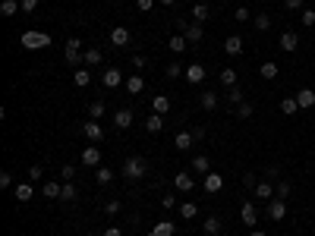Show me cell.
<instances>
[{"instance_id":"23","label":"cell","mask_w":315,"mask_h":236,"mask_svg":"<svg viewBox=\"0 0 315 236\" xmlns=\"http://www.w3.org/2000/svg\"><path fill=\"white\" fill-rule=\"evenodd\" d=\"M151 107H155V113H170V98L167 94H155V98H151Z\"/></svg>"},{"instance_id":"50","label":"cell","mask_w":315,"mask_h":236,"mask_svg":"<svg viewBox=\"0 0 315 236\" xmlns=\"http://www.w3.org/2000/svg\"><path fill=\"white\" fill-rule=\"evenodd\" d=\"M299 22H302V26H306V29H312V26H315V10H302Z\"/></svg>"},{"instance_id":"24","label":"cell","mask_w":315,"mask_h":236,"mask_svg":"<svg viewBox=\"0 0 315 236\" xmlns=\"http://www.w3.org/2000/svg\"><path fill=\"white\" fill-rule=\"evenodd\" d=\"M95 183L98 186H111L114 183V170L104 167V164H101V167H95Z\"/></svg>"},{"instance_id":"58","label":"cell","mask_w":315,"mask_h":236,"mask_svg":"<svg viewBox=\"0 0 315 236\" xmlns=\"http://www.w3.org/2000/svg\"><path fill=\"white\" fill-rule=\"evenodd\" d=\"M133 66H136V69H145V66H148V60H145L142 54H136V57H133Z\"/></svg>"},{"instance_id":"48","label":"cell","mask_w":315,"mask_h":236,"mask_svg":"<svg viewBox=\"0 0 315 236\" xmlns=\"http://www.w3.org/2000/svg\"><path fill=\"white\" fill-rule=\"evenodd\" d=\"M73 176H76V167H73V164H63V167H60V180L73 183Z\"/></svg>"},{"instance_id":"56","label":"cell","mask_w":315,"mask_h":236,"mask_svg":"<svg viewBox=\"0 0 315 236\" xmlns=\"http://www.w3.org/2000/svg\"><path fill=\"white\" fill-rule=\"evenodd\" d=\"M161 205H164L167 211H170V208H177V195H164V198H161Z\"/></svg>"},{"instance_id":"49","label":"cell","mask_w":315,"mask_h":236,"mask_svg":"<svg viewBox=\"0 0 315 236\" xmlns=\"http://www.w3.org/2000/svg\"><path fill=\"white\" fill-rule=\"evenodd\" d=\"M274 195H277V198H287V195H290V183H287V180H277Z\"/></svg>"},{"instance_id":"20","label":"cell","mask_w":315,"mask_h":236,"mask_svg":"<svg viewBox=\"0 0 315 236\" xmlns=\"http://www.w3.org/2000/svg\"><path fill=\"white\" fill-rule=\"evenodd\" d=\"M218 101H221V98H218V91H212V88L199 94V104H202V110H215V107H218Z\"/></svg>"},{"instance_id":"10","label":"cell","mask_w":315,"mask_h":236,"mask_svg":"<svg viewBox=\"0 0 315 236\" xmlns=\"http://www.w3.org/2000/svg\"><path fill=\"white\" fill-rule=\"evenodd\" d=\"M82 133H85L88 142H101V139H104V126H101L98 120H85V123H82Z\"/></svg>"},{"instance_id":"41","label":"cell","mask_w":315,"mask_h":236,"mask_svg":"<svg viewBox=\"0 0 315 236\" xmlns=\"http://www.w3.org/2000/svg\"><path fill=\"white\" fill-rule=\"evenodd\" d=\"M296 110H299L296 98H284V101H281V113H284V116H293Z\"/></svg>"},{"instance_id":"30","label":"cell","mask_w":315,"mask_h":236,"mask_svg":"<svg viewBox=\"0 0 315 236\" xmlns=\"http://www.w3.org/2000/svg\"><path fill=\"white\" fill-rule=\"evenodd\" d=\"M202 227H205V233H208V236H221V217H218V214L205 217V223H202Z\"/></svg>"},{"instance_id":"57","label":"cell","mask_w":315,"mask_h":236,"mask_svg":"<svg viewBox=\"0 0 315 236\" xmlns=\"http://www.w3.org/2000/svg\"><path fill=\"white\" fill-rule=\"evenodd\" d=\"M189 133H192V139H195V142H202V139H205V126H192Z\"/></svg>"},{"instance_id":"14","label":"cell","mask_w":315,"mask_h":236,"mask_svg":"<svg viewBox=\"0 0 315 236\" xmlns=\"http://www.w3.org/2000/svg\"><path fill=\"white\" fill-rule=\"evenodd\" d=\"M35 183H19L16 189H13V195H16V202H22V205H26V202H32V198H35V189H32Z\"/></svg>"},{"instance_id":"3","label":"cell","mask_w":315,"mask_h":236,"mask_svg":"<svg viewBox=\"0 0 315 236\" xmlns=\"http://www.w3.org/2000/svg\"><path fill=\"white\" fill-rule=\"evenodd\" d=\"M177 26L183 29V38L199 47V41L205 38V29H202V22H186V19H177Z\"/></svg>"},{"instance_id":"39","label":"cell","mask_w":315,"mask_h":236,"mask_svg":"<svg viewBox=\"0 0 315 236\" xmlns=\"http://www.w3.org/2000/svg\"><path fill=\"white\" fill-rule=\"evenodd\" d=\"M73 82H76L79 88H85L88 82H91V69H76V73H73Z\"/></svg>"},{"instance_id":"25","label":"cell","mask_w":315,"mask_h":236,"mask_svg":"<svg viewBox=\"0 0 315 236\" xmlns=\"http://www.w3.org/2000/svg\"><path fill=\"white\" fill-rule=\"evenodd\" d=\"M252 195H255V198H265V202H268V198H274V189H271V180H262L259 186H255V189H252Z\"/></svg>"},{"instance_id":"12","label":"cell","mask_w":315,"mask_h":236,"mask_svg":"<svg viewBox=\"0 0 315 236\" xmlns=\"http://www.w3.org/2000/svg\"><path fill=\"white\" fill-rule=\"evenodd\" d=\"M173 186H177V192H192V189H195V180H192V173L180 170L177 176H173Z\"/></svg>"},{"instance_id":"33","label":"cell","mask_w":315,"mask_h":236,"mask_svg":"<svg viewBox=\"0 0 315 236\" xmlns=\"http://www.w3.org/2000/svg\"><path fill=\"white\" fill-rule=\"evenodd\" d=\"M60 192H63V183H57V180L44 183V198H60Z\"/></svg>"},{"instance_id":"4","label":"cell","mask_w":315,"mask_h":236,"mask_svg":"<svg viewBox=\"0 0 315 236\" xmlns=\"http://www.w3.org/2000/svg\"><path fill=\"white\" fill-rule=\"evenodd\" d=\"M63 57H66V63L76 66V69L85 66V63H82V41H79V38H69L66 47H63Z\"/></svg>"},{"instance_id":"17","label":"cell","mask_w":315,"mask_h":236,"mask_svg":"<svg viewBox=\"0 0 315 236\" xmlns=\"http://www.w3.org/2000/svg\"><path fill=\"white\" fill-rule=\"evenodd\" d=\"M173 233H177V223H173V220H158L148 236H173Z\"/></svg>"},{"instance_id":"16","label":"cell","mask_w":315,"mask_h":236,"mask_svg":"<svg viewBox=\"0 0 315 236\" xmlns=\"http://www.w3.org/2000/svg\"><path fill=\"white\" fill-rule=\"evenodd\" d=\"M296 104H299V110L315 107V91H312V88H299V91H296Z\"/></svg>"},{"instance_id":"8","label":"cell","mask_w":315,"mask_h":236,"mask_svg":"<svg viewBox=\"0 0 315 236\" xmlns=\"http://www.w3.org/2000/svg\"><path fill=\"white\" fill-rule=\"evenodd\" d=\"M205 66L202 63H189V66H186V73H183V79L186 82H189V85H199V82H205Z\"/></svg>"},{"instance_id":"45","label":"cell","mask_w":315,"mask_h":236,"mask_svg":"<svg viewBox=\"0 0 315 236\" xmlns=\"http://www.w3.org/2000/svg\"><path fill=\"white\" fill-rule=\"evenodd\" d=\"M41 176H44V170L38 167V164H32V167L26 170V180H29V183H41Z\"/></svg>"},{"instance_id":"7","label":"cell","mask_w":315,"mask_h":236,"mask_svg":"<svg viewBox=\"0 0 315 236\" xmlns=\"http://www.w3.org/2000/svg\"><path fill=\"white\" fill-rule=\"evenodd\" d=\"M101 82H104V88H120L126 79H123V73H120V66H111V69H104Z\"/></svg>"},{"instance_id":"6","label":"cell","mask_w":315,"mask_h":236,"mask_svg":"<svg viewBox=\"0 0 315 236\" xmlns=\"http://www.w3.org/2000/svg\"><path fill=\"white\" fill-rule=\"evenodd\" d=\"M240 220L246 223L249 230H255V223H259V208H255V202H243V208H240Z\"/></svg>"},{"instance_id":"38","label":"cell","mask_w":315,"mask_h":236,"mask_svg":"<svg viewBox=\"0 0 315 236\" xmlns=\"http://www.w3.org/2000/svg\"><path fill=\"white\" fill-rule=\"evenodd\" d=\"M221 85H224V88H233V85H237V69H221Z\"/></svg>"},{"instance_id":"11","label":"cell","mask_w":315,"mask_h":236,"mask_svg":"<svg viewBox=\"0 0 315 236\" xmlns=\"http://www.w3.org/2000/svg\"><path fill=\"white\" fill-rule=\"evenodd\" d=\"M82 164L85 167H101V148L98 145H85L82 148Z\"/></svg>"},{"instance_id":"36","label":"cell","mask_w":315,"mask_h":236,"mask_svg":"<svg viewBox=\"0 0 315 236\" xmlns=\"http://www.w3.org/2000/svg\"><path fill=\"white\" fill-rule=\"evenodd\" d=\"M233 113L240 116V120H252V113H255V104H249V101H243L240 107H233Z\"/></svg>"},{"instance_id":"1","label":"cell","mask_w":315,"mask_h":236,"mask_svg":"<svg viewBox=\"0 0 315 236\" xmlns=\"http://www.w3.org/2000/svg\"><path fill=\"white\" fill-rule=\"evenodd\" d=\"M145 173H148V164H145L142 155H130L123 161V167H120V176H123V180H130V183L145 180Z\"/></svg>"},{"instance_id":"55","label":"cell","mask_w":315,"mask_h":236,"mask_svg":"<svg viewBox=\"0 0 315 236\" xmlns=\"http://www.w3.org/2000/svg\"><path fill=\"white\" fill-rule=\"evenodd\" d=\"M284 7L290 10V13H296V10H302V0H284Z\"/></svg>"},{"instance_id":"31","label":"cell","mask_w":315,"mask_h":236,"mask_svg":"<svg viewBox=\"0 0 315 236\" xmlns=\"http://www.w3.org/2000/svg\"><path fill=\"white\" fill-rule=\"evenodd\" d=\"M208 13H212V10H208V4H202V0H195V4H192V19H195V22H205Z\"/></svg>"},{"instance_id":"26","label":"cell","mask_w":315,"mask_h":236,"mask_svg":"<svg viewBox=\"0 0 315 236\" xmlns=\"http://www.w3.org/2000/svg\"><path fill=\"white\" fill-rule=\"evenodd\" d=\"M101 60H104V54L98 51V47H88V51H82V63H85V66H98Z\"/></svg>"},{"instance_id":"52","label":"cell","mask_w":315,"mask_h":236,"mask_svg":"<svg viewBox=\"0 0 315 236\" xmlns=\"http://www.w3.org/2000/svg\"><path fill=\"white\" fill-rule=\"evenodd\" d=\"M13 186V173L10 170H0V189H10Z\"/></svg>"},{"instance_id":"61","label":"cell","mask_w":315,"mask_h":236,"mask_svg":"<svg viewBox=\"0 0 315 236\" xmlns=\"http://www.w3.org/2000/svg\"><path fill=\"white\" fill-rule=\"evenodd\" d=\"M249 236H268V233H265V230H252Z\"/></svg>"},{"instance_id":"18","label":"cell","mask_w":315,"mask_h":236,"mask_svg":"<svg viewBox=\"0 0 315 236\" xmlns=\"http://www.w3.org/2000/svg\"><path fill=\"white\" fill-rule=\"evenodd\" d=\"M114 126H117V129H130V126H133V110H130V107L117 110V113H114Z\"/></svg>"},{"instance_id":"19","label":"cell","mask_w":315,"mask_h":236,"mask_svg":"<svg viewBox=\"0 0 315 236\" xmlns=\"http://www.w3.org/2000/svg\"><path fill=\"white\" fill-rule=\"evenodd\" d=\"M224 51H227L230 57H240V54H243V38H240V35H227Z\"/></svg>"},{"instance_id":"51","label":"cell","mask_w":315,"mask_h":236,"mask_svg":"<svg viewBox=\"0 0 315 236\" xmlns=\"http://www.w3.org/2000/svg\"><path fill=\"white\" fill-rule=\"evenodd\" d=\"M233 19H237V22H249V19H252V13H249L246 7H237V13H233Z\"/></svg>"},{"instance_id":"60","label":"cell","mask_w":315,"mask_h":236,"mask_svg":"<svg viewBox=\"0 0 315 236\" xmlns=\"http://www.w3.org/2000/svg\"><path fill=\"white\" fill-rule=\"evenodd\" d=\"M101 236H123V230H120V227H108V230H104Z\"/></svg>"},{"instance_id":"13","label":"cell","mask_w":315,"mask_h":236,"mask_svg":"<svg viewBox=\"0 0 315 236\" xmlns=\"http://www.w3.org/2000/svg\"><path fill=\"white\" fill-rule=\"evenodd\" d=\"M130 38H133V35H130V29H126V26L111 29V44L114 47H126V44H130Z\"/></svg>"},{"instance_id":"28","label":"cell","mask_w":315,"mask_h":236,"mask_svg":"<svg viewBox=\"0 0 315 236\" xmlns=\"http://www.w3.org/2000/svg\"><path fill=\"white\" fill-rule=\"evenodd\" d=\"M277 73H281V66H277L274 60H265V63L259 66V76H262V79H274Z\"/></svg>"},{"instance_id":"64","label":"cell","mask_w":315,"mask_h":236,"mask_svg":"<svg viewBox=\"0 0 315 236\" xmlns=\"http://www.w3.org/2000/svg\"><path fill=\"white\" fill-rule=\"evenodd\" d=\"M85 236H98V233H85Z\"/></svg>"},{"instance_id":"59","label":"cell","mask_w":315,"mask_h":236,"mask_svg":"<svg viewBox=\"0 0 315 236\" xmlns=\"http://www.w3.org/2000/svg\"><path fill=\"white\" fill-rule=\"evenodd\" d=\"M265 176H268V180H274V183H277V180H281V170H277V167H268V170H265Z\"/></svg>"},{"instance_id":"32","label":"cell","mask_w":315,"mask_h":236,"mask_svg":"<svg viewBox=\"0 0 315 236\" xmlns=\"http://www.w3.org/2000/svg\"><path fill=\"white\" fill-rule=\"evenodd\" d=\"M192 170L195 173H212V161H208L205 155H195L192 158Z\"/></svg>"},{"instance_id":"9","label":"cell","mask_w":315,"mask_h":236,"mask_svg":"<svg viewBox=\"0 0 315 236\" xmlns=\"http://www.w3.org/2000/svg\"><path fill=\"white\" fill-rule=\"evenodd\" d=\"M202 189H205V192L208 195H215V192H221V189H224V176H221V173H205V183H202Z\"/></svg>"},{"instance_id":"21","label":"cell","mask_w":315,"mask_h":236,"mask_svg":"<svg viewBox=\"0 0 315 236\" xmlns=\"http://www.w3.org/2000/svg\"><path fill=\"white\" fill-rule=\"evenodd\" d=\"M123 88L130 91V94H142V91H145V79H142V76H130V79L123 82Z\"/></svg>"},{"instance_id":"47","label":"cell","mask_w":315,"mask_h":236,"mask_svg":"<svg viewBox=\"0 0 315 236\" xmlns=\"http://www.w3.org/2000/svg\"><path fill=\"white\" fill-rule=\"evenodd\" d=\"M164 73H167V79H180V76L186 73V66H183V63H170Z\"/></svg>"},{"instance_id":"42","label":"cell","mask_w":315,"mask_h":236,"mask_svg":"<svg viewBox=\"0 0 315 236\" xmlns=\"http://www.w3.org/2000/svg\"><path fill=\"white\" fill-rule=\"evenodd\" d=\"M186 47H189V41H186L183 35H173V38H170V51H173V54H183Z\"/></svg>"},{"instance_id":"63","label":"cell","mask_w":315,"mask_h":236,"mask_svg":"<svg viewBox=\"0 0 315 236\" xmlns=\"http://www.w3.org/2000/svg\"><path fill=\"white\" fill-rule=\"evenodd\" d=\"M218 4H230V0H218Z\"/></svg>"},{"instance_id":"40","label":"cell","mask_w":315,"mask_h":236,"mask_svg":"<svg viewBox=\"0 0 315 236\" xmlns=\"http://www.w3.org/2000/svg\"><path fill=\"white\" fill-rule=\"evenodd\" d=\"M252 26L259 29V32H268V29H271V16H268V13H259V16H252Z\"/></svg>"},{"instance_id":"34","label":"cell","mask_w":315,"mask_h":236,"mask_svg":"<svg viewBox=\"0 0 315 236\" xmlns=\"http://www.w3.org/2000/svg\"><path fill=\"white\" fill-rule=\"evenodd\" d=\"M161 126H164V116H161V113H151L148 120H145V129H148L151 136H155V133H161Z\"/></svg>"},{"instance_id":"62","label":"cell","mask_w":315,"mask_h":236,"mask_svg":"<svg viewBox=\"0 0 315 236\" xmlns=\"http://www.w3.org/2000/svg\"><path fill=\"white\" fill-rule=\"evenodd\" d=\"M158 4H164V7H170V4H177V0H158Z\"/></svg>"},{"instance_id":"5","label":"cell","mask_w":315,"mask_h":236,"mask_svg":"<svg viewBox=\"0 0 315 236\" xmlns=\"http://www.w3.org/2000/svg\"><path fill=\"white\" fill-rule=\"evenodd\" d=\"M265 214L268 217H271V220H284L287 217V202H284V198H268V208H265Z\"/></svg>"},{"instance_id":"46","label":"cell","mask_w":315,"mask_h":236,"mask_svg":"<svg viewBox=\"0 0 315 236\" xmlns=\"http://www.w3.org/2000/svg\"><path fill=\"white\" fill-rule=\"evenodd\" d=\"M255 186H259V180H255V173H252V170H246V173H243V189H246V192H252Z\"/></svg>"},{"instance_id":"43","label":"cell","mask_w":315,"mask_h":236,"mask_svg":"<svg viewBox=\"0 0 315 236\" xmlns=\"http://www.w3.org/2000/svg\"><path fill=\"white\" fill-rule=\"evenodd\" d=\"M104 113H108V107H104V101H91V107H88V116H91V120H101Z\"/></svg>"},{"instance_id":"44","label":"cell","mask_w":315,"mask_h":236,"mask_svg":"<svg viewBox=\"0 0 315 236\" xmlns=\"http://www.w3.org/2000/svg\"><path fill=\"white\" fill-rule=\"evenodd\" d=\"M76 186L73 183H63V192H60V202H76Z\"/></svg>"},{"instance_id":"35","label":"cell","mask_w":315,"mask_h":236,"mask_svg":"<svg viewBox=\"0 0 315 236\" xmlns=\"http://www.w3.org/2000/svg\"><path fill=\"white\" fill-rule=\"evenodd\" d=\"M120 211H123V202H120V198H108V202H104V214H108V217H117Z\"/></svg>"},{"instance_id":"22","label":"cell","mask_w":315,"mask_h":236,"mask_svg":"<svg viewBox=\"0 0 315 236\" xmlns=\"http://www.w3.org/2000/svg\"><path fill=\"white\" fill-rule=\"evenodd\" d=\"M192 145H195L192 133H177V139H173V148H177V151H189Z\"/></svg>"},{"instance_id":"53","label":"cell","mask_w":315,"mask_h":236,"mask_svg":"<svg viewBox=\"0 0 315 236\" xmlns=\"http://www.w3.org/2000/svg\"><path fill=\"white\" fill-rule=\"evenodd\" d=\"M19 4H22V13H35L41 0H19Z\"/></svg>"},{"instance_id":"37","label":"cell","mask_w":315,"mask_h":236,"mask_svg":"<svg viewBox=\"0 0 315 236\" xmlns=\"http://www.w3.org/2000/svg\"><path fill=\"white\" fill-rule=\"evenodd\" d=\"M195 214H199V205H195V202H183L180 205V217L183 220H192Z\"/></svg>"},{"instance_id":"27","label":"cell","mask_w":315,"mask_h":236,"mask_svg":"<svg viewBox=\"0 0 315 236\" xmlns=\"http://www.w3.org/2000/svg\"><path fill=\"white\" fill-rule=\"evenodd\" d=\"M227 101H230V107H240V104L246 101V91L240 85H233V88H227Z\"/></svg>"},{"instance_id":"54","label":"cell","mask_w":315,"mask_h":236,"mask_svg":"<svg viewBox=\"0 0 315 236\" xmlns=\"http://www.w3.org/2000/svg\"><path fill=\"white\" fill-rule=\"evenodd\" d=\"M136 7L142 10V13H151V10H155V0H136Z\"/></svg>"},{"instance_id":"15","label":"cell","mask_w":315,"mask_h":236,"mask_svg":"<svg viewBox=\"0 0 315 236\" xmlns=\"http://www.w3.org/2000/svg\"><path fill=\"white\" fill-rule=\"evenodd\" d=\"M296 47H299V35L296 32H284L281 35V51L284 54H296Z\"/></svg>"},{"instance_id":"29","label":"cell","mask_w":315,"mask_h":236,"mask_svg":"<svg viewBox=\"0 0 315 236\" xmlns=\"http://www.w3.org/2000/svg\"><path fill=\"white\" fill-rule=\"evenodd\" d=\"M19 10H22V4H19V0H4V4H0V16H16L19 13Z\"/></svg>"},{"instance_id":"2","label":"cell","mask_w":315,"mask_h":236,"mask_svg":"<svg viewBox=\"0 0 315 236\" xmlns=\"http://www.w3.org/2000/svg\"><path fill=\"white\" fill-rule=\"evenodd\" d=\"M19 44L26 47V51H41V47L51 44V35L48 32H38V29H29V32L19 35Z\"/></svg>"}]
</instances>
